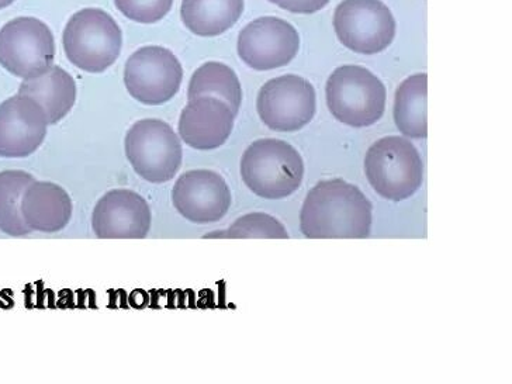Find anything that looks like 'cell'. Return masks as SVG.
<instances>
[{"label":"cell","mask_w":512,"mask_h":384,"mask_svg":"<svg viewBox=\"0 0 512 384\" xmlns=\"http://www.w3.org/2000/svg\"><path fill=\"white\" fill-rule=\"evenodd\" d=\"M372 223V203L344 179L317 183L300 211V230L310 240L368 238Z\"/></svg>","instance_id":"6da1fadb"},{"label":"cell","mask_w":512,"mask_h":384,"mask_svg":"<svg viewBox=\"0 0 512 384\" xmlns=\"http://www.w3.org/2000/svg\"><path fill=\"white\" fill-rule=\"evenodd\" d=\"M241 178L256 196L285 199L302 186V155L293 145L276 138L254 141L242 155Z\"/></svg>","instance_id":"7a4b0ae2"},{"label":"cell","mask_w":512,"mask_h":384,"mask_svg":"<svg viewBox=\"0 0 512 384\" xmlns=\"http://www.w3.org/2000/svg\"><path fill=\"white\" fill-rule=\"evenodd\" d=\"M328 109L339 123L362 128L382 119L386 86L369 69L344 65L332 72L325 88Z\"/></svg>","instance_id":"3957f363"},{"label":"cell","mask_w":512,"mask_h":384,"mask_svg":"<svg viewBox=\"0 0 512 384\" xmlns=\"http://www.w3.org/2000/svg\"><path fill=\"white\" fill-rule=\"evenodd\" d=\"M365 174L377 195L392 202L414 196L424 179L420 152L404 137H384L366 152Z\"/></svg>","instance_id":"277c9868"},{"label":"cell","mask_w":512,"mask_h":384,"mask_svg":"<svg viewBox=\"0 0 512 384\" xmlns=\"http://www.w3.org/2000/svg\"><path fill=\"white\" fill-rule=\"evenodd\" d=\"M62 43L71 64L89 74H100L120 57L123 33L105 10L89 8L71 17Z\"/></svg>","instance_id":"5b68a950"},{"label":"cell","mask_w":512,"mask_h":384,"mask_svg":"<svg viewBox=\"0 0 512 384\" xmlns=\"http://www.w3.org/2000/svg\"><path fill=\"white\" fill-rule=\"evenodd\" d=\"M126 157L134 171L144 181L166 183L172 181L182 165V144L174 128L165 121L144 119L128 130Z\"/></svg>","instance_id":"8992f818"},{"label":"cell","mask_w":512,"mask_h":384,"mask_svg":"<svg viewBox=\"0 0 512 384\" xmlns=\"http://www.w3.org/2000/svg\"><path fill=\"white\" fill-rule=\"evenodd\" d=\"M334 29L342 46L375 55L392 46L396 20L382 0H342L335 9Z\"/></svg>","instance_id":"52a82bcc"},{"label":"cell","mask_w":512,"mask_h":384,"mask_svg":"<svg viewBox=\"0 0 512 384\" xmlns=\"http://www.w3.org/2000/svg\"><path fill=\"white\" fill-rule=\"evenodd\" d=\"M54 58L53 31L41 20L17 17L0 30V65L17 78L44 74Z\"/></svg>","instance_id":"ba28073f"},{"label":"cell","mask_w":512,"mask_h":384,"mask_svg":"<svg viewBox=\"0 0 512 384\" xmlns=\"http://www.w3.org/2000/svg\"><path fill=\"white\" fill-rule=\"evenodd\" d=\"M256 110L266 127L279 133H293L302 130L316 116V91L302 76H279L262 86Z\"/></svg>","instance_id":"9c48e42d"},{"label":"cell","mask_w":512,"mask_h":384,"mask_svg":"<svg viewBox=\"0 0 512 384\" xmlns=\"http://www.w3.org/2000/svg\"><path fill=\"white\" fill-rule=\"evenodd\" d=\"M181 62L166 48L143 47L128 58L124 85L128 93L147 106L169 102L181 89Z\"/></svg>","instance_id":"30bf717a"},{"label":"cell","mask_w":512,"mask_h":384,"mask_svg":"<svg viewBox=\"0 0 512 384\" xmlns=\"http://www.w3.org/2000/svg\"><path fill=\"white\" fill-rule=\"evenodd\" d=\"M299 48V33L279 17H259L238 37V55L255 71L286 67L299 53Z\"/></svg>","instance_id":"8fae6325"},{"label":"cell","mask_w":512,"mask_h":384,"mask_svg":"<svg viewBox=\"0 0 512 384\" xmlns=\"http://www.w3.org/2000/svg\"><path fill=\"white\" fill-rule=\"evenodd\" d=\"M172 203L190 223H217L230 210L231 190L217 172L195 169L179 176L172 190Z\"/></svg>","instance_id":"7c38bea8"},{"label":"cell","mask_w":512,"mask_h":384,"mask_svg":"<svg viewBox=\"0 0 512 384\" xmlns=\"http://www.w3.org/2000/svg\"><path fill=\"white\" fill-rule=\"evenodd\" d=\"M151 224L150 204L133 190H110L93 209V233L102 240H141Z\"/></svg>","instance_id":"4fadbf2b"},{"label":"cell","mask_w":512,"mask_h":384,"mask_svg":"<svg viewBox=\"0 0 512 384\" xmlns=\"http://www.w3.org/2000/svg\"><path fill=\"white\" fill-rule=\"evenodd\" d=\"M48 119L43 107L29 96H12L0 105V157L26 158L47 136Z\"/></svg>","instance_id":"5bb4252c"},{"label":"cell","mask_w":512,"mask_h":384,"mask_svg":"<svg viewBox=\"0 0 512 384\" xmlns=\"http://www.w3.org/2000/svg\"><path fill=\"white\" fill-rule=\"evenodd\" d=\"M235 114L223 100L202 96L189 100L179 119V136L189 147L210 151L227 143Z\"/></svg>","instance_id":"9a60e30c"},{"label":"cell","mask_w":512,"mask_h":384,"mask_svg":"<svg viewBox=\"0 0 512 384\" xmlns=\"http://www.w3.org/2000/svg\"><path fill=\"white\" fill-rule=\"evenodd\" d=\"M20 209L31 231L51 234L68 226L74 206L60 185L34 181L24 192Z\"/></svg>","instance_id":"2e32d148"},{"label":"cell","mask_w":512,"mask_h":384,"mask_svg":"<svg viewBox=\"0 0 512 384\" xmlns=\"http://www.w3.org/2000/svg\"><path fill=\"white\" fill-rule=\"evenodd\" d=\"M19 93L43 107L48 124H57L75 105L76 83L64 69L51 67L36 78L24 79Z\"/></svg>","instance_id":"e0dca14e"},{"label":"cell","mask_w":512,"mask_h":384,"mask_svg":"<svg viewBox=\"0 0 512 384\" xmlns=\"http://www.w3.org/2000/svg\"><path fill=\"white\" fill-rule=\"evenodd\" d=\"M244 0H183V23L200 37H216L226 33L240 20Z\"/></svg>","instance_id":"ac0fdd59"},{"label":"cell","mask_w":512,"mask_h":384,"mask_svg":"<svg viewBox=\"0 0 512 384\" xmlns=\"http://www.w3.org/2000/svg\"><path fill=\"white\" fill-rule=\"evenodd\" d=\"M427 79V74H415L397 89L394 123L403 136L427 137Z\"/></svg>","instance_id":"d6986e66"},{"label":"cell","mask_w":512,"mask_h":384,"mask_svg":"<svg viewBox=\"0 0 512 384\" xmlns=\"http://www.w3.org/2000/svg\"><path fill=\"white\" fill-rule=\"evenodd\" d=\"M213 96L223 100L237 117L242 102V89L237 74L221 62H206L189 82L188 99Z\"/></svg>","instance_id":"ffe728a7"},{"label":"cell","mask_w":512,"mask_h":384,"mask_svg":"<svg viewBox=\"0 0 512 384\" xmlns=\"http://www.w3.org/2000/svg\"><path fill=\"white\" fill-rule=\"evenodd\" d=\"M33 175L23 171L0 172V231L10 237H24L31 230L22 216V197L31 183Z\"/></svg>","instance_id":"44dd1931"},{"label":"cell","mask_w":512,"mask_h":384,"mask_svg":"<svg viewBox=\"0 0 512 384\" xmlns=\"http://www.w3.org/2000/svg\"><path fill=\"white\" fill-rule=\"evenodd\" d=\"M204 238H289L285 226L266 213L245 214L228 230L204 235Z\"/></svg>","instance_id":"7402d4cb"},{"label":"cell","mask_w":512,"mask_h":384,"mask_svg":"<svg viewBox=\"0 0 512 384\" xmlns=\"http://www.w3.org/2000/svg\"><path fill=\"white\" fill-rule=\"evenodd\" d=\"M116 8L133 22L152 24L171 12L174 0H114Z\"/></svg>","instance_id":"603a6c76"},{"label":"cell","mask_w":512,"mask_h":384,"mask_svg":"<svg viewBox=\"0 0 512 384\" xmlns=\"http://www.w3.org/2000/svg\"><path fill=\"white\" fill-rule=\"evenodd\" d=\"M271 2L296 15H313L323 10L330 0H271Z\"/></svg>","instance_id":"cb8c5ba5"},{"label":"cell","mask_w":512,"mask_h":384,"mask_svg":"<svg viewBox=\"0 0 512 384\" xmlns=\"http://www.w3.org/2000/svg\"><path fill=\"white\" fill-rule=\"evenodd\" d=\"M15 0H0V10L8 8Z\"/></svg>","instance_id":"d4e9b609"}]
</instances>
